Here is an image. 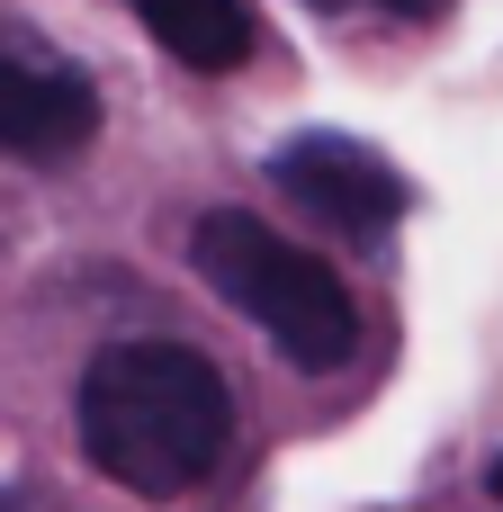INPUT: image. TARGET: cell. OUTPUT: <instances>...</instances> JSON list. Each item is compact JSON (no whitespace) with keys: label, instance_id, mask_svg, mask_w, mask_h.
Returning a JSON list of instances; mask_svg holds the SVG:
<instances>
[{"label":"cell","instance_id":"obj_1","mask_svg":"<svg viewBox=\"0 0 503 512\" xmlns=\"http://www.w3.org/2000/svg\"><path fill=\"white\" fill-rule=\"evenodd\" d=\"M72 432L117 495L180 504L234 459V387L198 342H108L72 387Z\"/></svg>","mask_w":503,"mask_h":512},{"label":"cell","instance_id":"obj_2","mask_svg":"<svg viewBox=\"0 0 503 512\" xmlns=\"http://www.w3.org/2000/svg\"><path fill=\"white\" fill-rule=\"evenodd\" d=\"M189 270L216 288V306H234L297 369H342L360 351V306H351L342 270L315 261L306 243H288L279 225H261L252 207H207L189 225Z\"/></svg>","mask_w":503,"mask_h":512},{"label":"cell","instance_id":"obj_3","mask_svg":"<svg viewBox=\"0 0 503 512\" xmlns=\"http://www.w3.org/2000/svg\"><path fill=\"white\" fill-rule=\"evenodd\" d=\"M270 189H279L306 225H324V234H342V243H387V234L405 225V207H414V180H405L378 144L333 135V126L288 135V144L270 153Z\"/></svg>","mask_w":503,"mask_h":512},{"label":"cell","instance_id":"obj_4","mask_svg":"<svg viewBox=\"0 0 503 512\" xmlns=\"http://www.w3.org/2000/svg\"><path fill=\"white\" fill-rule=\"evenodd\" d=\"M99 135V90L63 63H36L27 45L0 36V153L18 162H72Z\"/></svg>","mask_w":503,"mask_h":512},{"label":"cell","instance_id":"obj_5","mask_svg":"<svg viewBox=\"0 0 503 512\" xmlns=\"http://www.w3.org/2000/svg\"><path fill=\"white\" fill-rule=\"evenodd\" d=\"M135 18H144V36L171 54V63H189V72H234L243 54H252V9L243 0H126Z\"/></svg>","mask_w":503,"mask_h":512},{"label":"cell","instance_id":"obj_6","mask_svg":"<svg viewBox=\"0 0 503 512\" xmlns=\"http://www.w3.org/2000/svg\"><path fill=\"white\" fill-rule=\"evenodd\" d=\"M315 9H333V18H405V27H432V18H450V0H315Z\"/></svg>","mask_w":503,"mask_h":512},{"label":"cell","instance_id":"obj_7","mask_svg":"<svg viewBox=\"0 0 503 512\" xmlns=\"http://www.w3.org/2000/svg\"><path fill=\"white\" fill-rule=\"evenodd\" d=\"M486 495H495V504H503V459H495V468H486Z\"/></svg>","mask_w":503,"mask_h":512}]
</instances>
